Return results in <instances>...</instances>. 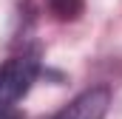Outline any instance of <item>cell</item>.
Wrapping results in <instances>:
<instances>
[{"instance_id": "1", "label": "cell", "mask_w": 122, "mask_h": 119, "mask_svg": "<svg viewBox=\"0 0 122 119\" xmlns=\"http://www.w3.org/2000/svg\"><path fill=\"white\" fill-rule=\"evenodd\" d=\"M37 77H40L37 54L9 57L0 65V108H11L17 99H23Z\"/></svg>"}, {"instance_id": "2", "label": "cell", "mask_w": 122, "mask_h": 119, "mask_svg": "<svg viewBox=\"0 0 122 119\" xmlns=\"http://www.w3.org/2000/svg\"><path fill=\"white\" fill-rule=\"evenodd\" d=\"M108 105H111V91L105 85H97V88L82 91L77 99H71L51 119H105Z\"/></svg>"}, {"instance_id": "3", "label": "cell", "mask_w": 122, "mask_h": 119, "mask_svg": "<svg viewBox=\"0 0 122 119\" xmlns=\"http://www.w3.org/2000/svg\"><path fill=\"white\" fill-rule=\"evenodd\" d=\"M48 11L57 20H77L82 14V0H48Z\"/></svg>"}, {"instance_id": "4", "label": "cell", "mask_w": 122, "mask_h": 119, "mask_svg": "<svg viewBox=\"0 0 122 119\" xmlns=\"http://www.w3.org/2000/svg\"><path fill=\"white\" fill-rule=\"evenodd\" d=\"M0 119H26V116L11 105V108H0Z\"/></svg>"}]
</instances>
